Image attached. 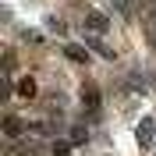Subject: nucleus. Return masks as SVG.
I'll return each mask as SVG.
<instances>
[{
	"mask_svg": "<svg viewBox=\"0 0 156 156\" xmlns=\"http://www.w3.org/2000/svg\"><path fill=\"white\" fill-rule=\"evenodd\" d=\"M153 32H156V21H153Z\"/></svg>",
	"mask_w": 156,
	"mask_h": 156,
	"instance_id": "5",
	"label": "nucleus"
},
{
	"mask_svg": "<svg viewBox=\"0 0 156 156\" xmlns=\"http://www.w3.org/2000/svg\"><path fill=\"white\" fill-rule=\"evenodd\" d=\"M18 128H21V124H18V121H14V117H7V135H11V138L18 135Z\"/></svg>",
	"mask_w": 156,
	"mask_h": 156,
	"instance_id": "4",
	"label": "nucleus"
},
{
	"mask_svg": "<svg viewBox=\"0 0 156 156\" xmlns=\"http://www.w3.org/2000/svg\"><path fill=\"white\" fill-rule=\"evenodd\" d=\"M138 142H146V146L153 142V121H149V117L142 121V124H138Z\"/></svg>",
	"mask_w": 156,
	"mask_h": 156,
	"instance_id": "1",
	"label": "nucleus"
},
{
	"mask_svg": "<svg viewBox=\"0 0 156 156\" xmlns=\"http://www.w3.org/2000/svg\"><path fill=\"white\" fill-rule=\"evenodd\" d=\"M89 25H92V29H96V32H103V29H107V21L99 18V14H92V18H89Z\"/></svg>",
	"mask_w": 156,
	"mask_h": 156,
	"instance_id": "3",
	"label": "nucleus"
},
{
	"mask_svg": "<svg viewBox=\"0 0 156 156\" xmlns=\"http://www.w3.org/2000/svg\"><path fill=\"white\" fill-rule=\"evenodd\" d=\"M68 57H71V60H89V53H85L82 46H68Z\"/></svg>",
	"mask_w": 156,
	"mask_h": 156,
	"instance_id": "2",
	"label": "nucleus"
}]
</instances>
